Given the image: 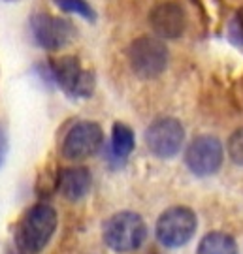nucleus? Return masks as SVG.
<instances>
[{
    "mask_svg": "<svg viewBox=\"0 0 243 254\" xmlns=\"http://www.w3.org/2000/svg\"><path fill=\"white\" fill-rule=\"evenodd\" d=\"M57 224H59L57 211L47 203H36L30 209H27L25 215L19 218L13 241L21 253H42L47 247V243L51 241Z\"/></svg>",
    "mask_w": 243,
    "mask_h": 254,
    "instance_id": "nucleus-1",
    "label": "nucleus"
},
{
    "mask_svg": "<svg viewBox=\"0 0 243 254\" xmlns=\"http://www.w3.org/2000/svg\"><path fill=\"white\" fill-rule=\"evenodd\" d=\"M104 243L115 253H132L144 245L147 237V224L142 215L134 211L115 213L104 222Z\"/></svg>",
    "mask_w": 243,
    "mask_h": 254,
    "instance_id": "nucleus-2",
    "label": "nucleus"
},
{
    "mask_svg": "<svg viewBox=\"0 0 243 254\" xmlns=\"http://www.w3.org/2000/svg\"><path fill=\"white\" fill-rule=\"evenodd\" d=\"M196 228H198V217L192 209L187 205H173L159 217L155 226V236L161 245L168 249H179L194 237Z\"/></svg>",
    "mask_w": 243,
    "mask_h": 254,
    "instance_id": "nucleus-3",
    "label": "nucleus"
},
{
    "mask_svg": "<svg viewBox=\"0 0 243 254\" xmlns=\"http://www.w3.org/2000/svg\"><path fill=\"white\" fill-rule=\"evenodd\" d=\"M49 79L70 98H89L94 91V73L85 70L76 57H61L47 66Z\"/></svg>",
    "mask_w": 243,
    "mask_h": 254,
    "instance_id": "nucleus-4",
    "label": "nucleus"
},
{
    "mask_svg": "<svg viewBox=\"0 0 243 254\" xmlns=\"http://www.w3.org/2000/svg\"><path fill=\"white\" fill-rule=\"evenodd\" d=\"M128 64L140 79H155L168 66V49L161 38L140 36L128 47Z\"/></svg>",
    "mask_w": 243,
    "mask_h": 254,
    "instance_id": "nucleus-5",
    "label": "nucleus"
},
{
    "mask_svg": "<svg viewBox=\"0 0 243 254\" xmlns=\"http://www.w3.org/2000/svg\"><path fill=\"white\" fill-rule=\"evenodd\" d=\"M225 160V147L215 136H198L185 151V164L196 177H209L221 170Z\"/></svg>",
    "mask_w": 243,
    "mask_h": 254,
    "instance_id": "nucleus-6",
    "label": "nucleus"
},
{
    "mask_svg": "<svg viewBox=\"0 0 243 254\" xmlns=\"http://www.w3.org/2000/svg\"><path fill=\"white\" fill-rule=\"evenodd\" d=\"M102 143H104V132L98 123L80 121L66 132L61 153L66 160L80 162L98 153Z\"/></svg>",
    "mask_w": 243,
    "mask_h": 254,
    "instance_id": "nucleus-7",
    "label": "nucleus"
},
{
    "mask_svg": "<svg viewBox=\"0 0 243 254\" xmlns=\"http://www.w3.org/2000/svg\"><path fill=\"white\" fill-rule=\"evenodd\" d=\"M185 141V128L177 119L161 117L145 130V145L159 158H173Z\"/></svg>",
    "mask_w": 243,
    "mask_h": 254,
    "instance_id": "nucleus-8",
    "label": "nucleus"
},
{
    "mask_svg": "<svg viewBox=\"0 0 243 254\" xmlns=\"http://www.w3.org/2000/svg\"><path fill=\"white\" fill-rule=\"evenodd\" d=\"M30 32L40 47L47 51H57L72 42L76 28L68 19L55 17L49 13H36L30 17Z\"/></svg>",
    "mask_w": 243,
    "mask_h": 254,
    "instance_id": "nucleus-9",
    "label": "nucleus"
},
{
    "mask_svg": "<svg viewBox=\"0 0 243 254\" xmlns=\"http://www.w3.org/2000/svg\"><path fill=\"white\" fill-rule=\"evenodd\" d=\"M149 25L161 40H177L187 30V11L175 0L159 2L149 11Z\"/></svg>",
    "mask_w": 243,
    "mask_h": 254,
    "instance_id": "nucleus-10",
    "label": "nucleus"
},
{
    "mask_svg": "<svg viewBox=\"0 0 243 254\" xmlns=\"http://www.w3.org/2000/svg\"><path fill=\"white\" fill-rule=\"evenodd\" d=\"M92 185V175L85 166H70L63 168L57 177V189L66 200L78 201L85 198Z\"/></svg>",
    "mask_w": 243,
    "mask_h": 254,
    "instance_id": "nucleus-11",
    "label": "nucleus"
},
{
    "mask_svg": "<svg viewBox=\"0 0 243 254\" xmlns=\"http://www.w3.org/2000/svg\"><path fill=\"white\" fill-rule=\"evenodd\" d=\"M196 254H240L238 243L230 234L209 232L198 243Z\"/></svg>",
    "mask_w": 243,
    "mask_h": 254,
    "instance_id": "nucleus-12",
    "label": "nucleus"
},
{
    "mask_svg": "<svg viewBox=\"0 0 243 254\" xmlns=\"http://www.w3.org/2000/svg\"><path fill=\"white\" fill-rule=\"evenodd\" d=\"M134 132L125 123H115L111 130V154L117 160H125L134 151Z\"/></svg>",
    "mask_w": 243,
    "mask_h": 254,
    "instance_id": "nucleus-13",
    "label": "nucleus"
},
{
    "mask_svg": "<svg viewBox=\"0 0 243 254\" xmlns=\"http://www.w3.org/2000/svg\"><path fill=\"white\" fill-rule=\"evenodd\" d=\"M55 2L66 13H76L87 21H94V9L90 8L87 0H55Z\"/></svg>",
    "mask_w": 243,
    "mask_h": 254,
    "instance_id": "nucleus-14",
    "label": "nucleus"
},
{
    "mask_svg": "<svg viewBox=\"0 0 243 254\" xmlns=\"http://www.w3.org/2000/svg\"><path fill=\"white\" fill-rule=\"evenodd\" d=\"M226 153H228L232 162L243 166V128H238L234 134L228 137Z\"/></svg>",
    "mask_w": 243,
    "mask_h": 254,
    "instance_id": "nucleus-15",
    "label": "nucleus"
},
{
    "mask_svg": "<svg viewBox=\"0 0 243 254\" xmlns=\"http://www.w3.org/2000/svg\"><path fill=\"white\" fill-rule=\"evenodd\" d=\"M228 36L236 46L243 47V8H240L234 13V17L228 25Z\"/></svg>",
    "mask_w": 243,
    "mask_h": 254,
    "instance_id": "nucleus-16",
    "label": "nucleus"
},
{
    "mask_svg": "<svg viewBox=\"0 0 243 254\" xmlns=\"http://www.w3.org/2000/svg\"><path fill=\"white\" fill-rule=\"evenodd\" d=\"M6 154H8V137H6V132L0 128V168L6 160Z\"/></svg>",
    "mask_w": 243,
    "mask_h": 254,
    "instance_id": "nucleus-17",
    "label": "nucleus"
}]
</instances>
